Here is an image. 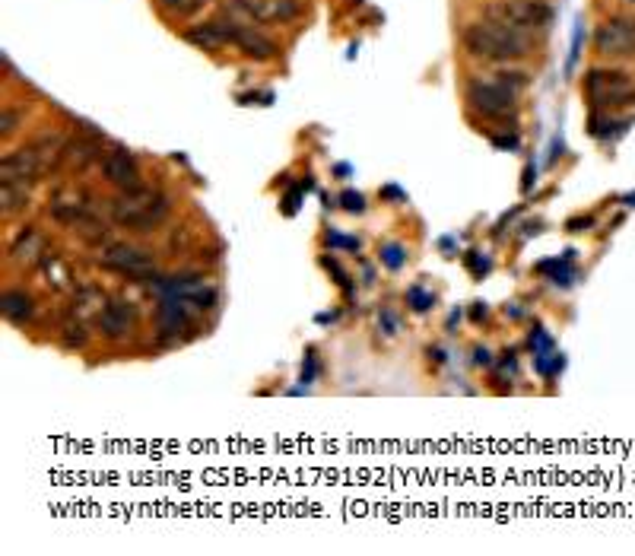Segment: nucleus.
<instances>
[{
  "label": "nucleus",
  "instance_id": "obj_1",
  "mask_svg": "<svg viewBox=\"0 0 635 556\" xmlns=\"http://www.w3.org/2000/svg\"><path fill=\"white\" fill-rule=\"evenodd\" d=\"M464 48L477 61L508 64V61H521V58L531 55L534 35L512 29V26H502V23H493V20H480V23L464 29Z\"/></svg>",
  "mask_w": 635,
  "mask_h": 556
},
{
  "label": "nucleus",
  "instance_id": "obj_2",
  "mask_svg": "<svg viewBox=\"0 0 635 556\" xmlns=\"http://www.w3.org/2000/svg\"><path fill=\"white\" fill-rule=\"evenodd\" d=\"M169 197L156 191V188H147V185H137V188H127L121 191L112 204H108V213H112V220L124 229L131 232H150L156 229L162 220L169 217Z\"/></svg>",
  "mask_w": 635,
  "mask_h": 556
},
{
  "label": "nucleus",
  "instance_id": "obj_3",
  "mask_svg": "<svg viewBox=\"0 0 635 556\" xmlns=\"http://www.w3.org/2000/svg\"><path fill=\"white\" fill-rule=\"evenodd\" d=\"M64 159V140L45 137L0 159V182H35Z\"/></svg>",
  "mask_w": 635,
  "mask_h": 556
},
{
  "label": "nucleus",
  "instance_id": "obj_4",
  "mask_svg": "<svg viewBox=\"0 0 635 556\" xmlns=\"http://www.w3.org/2000/svg\"><path fill=\"white\" fill-rule=\"evenodd\" d=\"M585 96L594 109H601V112L626 109V105L635 102V80L626 74V70L594 67L585 77Z\"/></svg>",
  "mask_w": 635,
  "mask_h": 556
},
{
  "label": "nucleus",
  "instance_id": "obj_5",
  "mask_svg": "<svg viewBox=\"0 0 635 556\" xmlns=\"http://www.w3.org/2000/svg\"><path fill=\"white\" fill-rule=\"evenodd\" d=\"M486 20L534 35L553 23V7L547 0H496L486 7Z\"/></svg>",
  "mask_w": 635,
  "mask_h": 556
},
{
  "label": "nucleus",
  "instance_id": "obj_6",
  "mask_svg": "<svg viewBox=\"0 0 635 556\" xmlns=\"http://www.w3.org/2000/svg\"><path fill=\"white\" fill-rule=\"evenodd\" d=\"M467 102H470V109L483 118H508L518 112V89L508 86L499 74L486 77V80L480 77V80H470Z\"/></svg>",
  "mask_w": 635,
  "mask_h": 556
},
{
  "label": "nucleus",
  "instance_id": "obj_7",
  "mask_svg": "<svg viewBox=\"0 0 635 556\" xmlns=\"http://www.w3.org/2000/svg\"><path fill=\"white\" fill-rule=\"evenodd\" d=\"M594 51L607 61L635 58V16H610L594 29Z\"/></svg>",
  "mask_w": 635,
  "mask_h": 556
},
{
  "label": "nucleus",
  "instance_id": "obj_8",
  "mask_svg": "<svg viewBox=\"0 0 635 556\" xmlns=\"http://www.w3.org/2000/svg\"><path fill=\"white\" fill-rule=\"evenodd\" d=\"M213 26L220 29L223 35V45H235L242 51L245 58H254V61H270V58H277V45L267 39L264 32H258L251 23H239V20H232V16H216Z\"/></svg>",
  "mask_w": 635,
  "mask_h": 556
},
{
  "label": "nucleus",
  "instance_id": "obj_9",
  "mask_svg": "<svg viewBox=\"0 0 635 556\" xmlns=\"http://www.w3.org/2000/svg\"><path fill=\"white\" fill-rule=\"evenodd\" d=\"M108 271H118L124 277H131V280H153L156 277V261L150 251H143L137 245H124V242H115V245H108L102 251V258H99Z\"/></svg>",
  "mask_w": 635,
  "mask_h": 556
},
{
  "label": "nucleus",
  "instance_id": "obj_10",
  "mask_svg": "<svg viewBox=\"0 0 635 556\" xmlns=\"http://www.w3.org/2000/svg\"><path fill=\"white\" fill-rule=\"evenodd\" d=\"M232 10L242 13L251 26H277L296 20L302 0H232Z\"/></svg>",
  "mask_w": 635,
  "mask_h": 556
},
{
  "label": "nucleus",
  "instance_id": "obj_11",
  "mask_svg": "<svg viewBox=\"0 0 635 556\" xmlns=\"http://www.w3.org/2000/svg\"><path fill=\"white\" fill-rule=\"evenodd\" d=\"M48 213L58 223L64 226H77L80 232L86 229H96V217H93V207H89V197L83 191H74V188H64L51 197L48 204Z\"/></svg>",
  "mask_w": 635,
  "mask_h": 556
},
{
  "label": "nucleus",
  "instance_id": "obj_12",
  "mask_svg": "<svg viewBox=\"0 0 635 556\" xmlns=\"http://www.w3.org/2000/svg\"><path fill=\"white\" fill-rule=\"evenodd\" d=\"M99 166H102V178L108 185H115L121 191L140 185V166H137L134 153H127L124 147H115L105 156H99Z\"/></svg>",
  "mask_w": 635,
  "mask_h": 556
},
{
  "label": "nucleus",
  "instance_id": "obj_13",
  "mask_svg": "<svg viewBox=\"0 0 635 556\" xmlns=\"http://www.w3.org/2000/svg\"><path fill=\"white\" fill-rule=\"evenodd\" d=\"M99 328L105 331V337H124L134 328L131 302H108V306L99 312Z\"/></svg>",
  "mask_w": 635,
  "mask_h": 556
},
{
  "label": "nucleus",
  "instance_id": "obj_14",
  "mask_svg": "<svg viewBox=\"0 0 635 556\" xmlns=\"http://www.w3.org/2000/svg\"><path fill=\"white\" fill-rule=\"evenodd\" d=\"M0 312H4V318L13 321V325H26L35 312V299L26 290H7L0 296Z\"/></svg>",
  "mask_w": 635,
  "mask_h": 556
},
{
  "label": "nucleus",
  "instance_id": "obj_15",
  "mask_svg": "<svg viewBox=\"0 0 635 556\" xmlns=\"http://www.w3.org/2000/svg\"><path fill=\"white\" fill-rule=\"evenodd\" d=\"M10 255H13V261H26V264H35L39 258H45V239H42L39 232H35V229L29 226V229H23L20 236L13 239V245H10Z\"/></svg>",
  "mask_w": 635,
  "mask_h": 556
},
{
  "label": "nucleus",
  "instance_id": "obj_16",
  "mask_svg": "<svg viewBox=\"0 0 635 556\" xmlns=\"http://www.w3.org/2000/svg\"><path fill=\"white\" fill-rule=\"evenodd\" d=\"M0 204H4L7 217L29 207V182H0Z\"/></svg>",
  "mask_w": 635,
  "mask_h": 556
},
{
  "label": "nucleus",
  "instance_id": "obj_17",
  "mask_svg": "<svg viewBox=\"0 0 635 556\" xmlns=\"http://www.w3.org/2000/svg\"><path fill=\"white\" fill-rule=\"evenodd\" d=\"M185 39H188L191 45H197V48H204V51H220V48H226V45H223V35H220V29L213 26V20H210V23H201V26H191V29L185 32Z\"/></svg>",
  "mask_w": 635,
  "mask_h": 556
},
{
  "label": "nucleus",
  "instance_id": "obj_18",
  "mask_svg": "<svg viewBox=\"0 0 635 556\" xmlns=\"http://www.w3.org/2000/svg\"><path fill=\"white\" fill-rule=\"evenodd\" d=\"M162 13L169 16H194L197 10H201L207 0H156Z\"/></svg>",
  "mask_w": 635,
  "mask_h": 556
},
{
  "label": "nucleus",
  "instance_id": "obj_19",
  "mask_svg": "<svg viewBox=\"0 0 635 556\" xmlns=\"http://www.w3.org/2000/svg\"><path fill=\"white\" fill-rule=\"evenodd\" d=\"M16 124H20V112H13V109H4V115H0V134L10 137L16 131Z\"/></svg>",
  "mask_w": 635,
  "mask_h": 556
},
{
  "label": "nucleus",
  "instance_id": "obj_20",
  "mask_svg": "<svg viewBox=\"0 0 635 556\" xmlns=\"http://www.w3.org/2000/svg\"><path fill=\"white\" fill-rule=\"evenodd\" d=\"M397 255H401V248H397V245H388V248H385V261H388V267H401V258H397Z\"/></svg>",
  "mask_w": 635,
  "mask_h": 556
},
{
  "label": "nucleus",
  "instance_id": "obj_21",
  "mask_svg": "<svg viewBox=\"0 0 635 556\" xmlns=\"http://www.w3.org/2000/svg\"><path fill=\"white\" fill-rule=\"evenodd\" d=\"M343 201H347V210H362V197L359 194H343Z\"/></svg>",
  "mask_w": 635,
  "mask_h": 556
},
{
  "label": "nucleus",
  "instance_id": "obj_22",
  "mask_svg": "<svg viewBox=\"0 0 635 556\" xmlns=\"http://www.w3.org/2000/svg\"><path fill=\"white\" fill-rule=\"evenodd\" d=\"M626 4H635V0H626Z\"/></svg>",
  "mask_w": 635,
  "mask_h": 556
}]
</instances>
